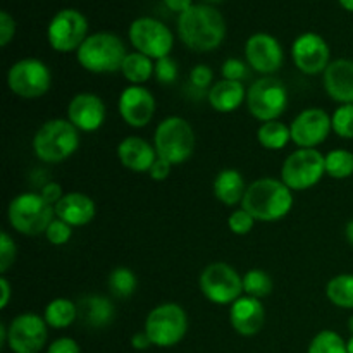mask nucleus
<instances>
[{"instance_id":"423d86ee","label":"nucleus","mask_w":353,"mask_h":353,"mask_svg":"<svg viewBox=\"0 0 353 353\" xmlns=\"http://www.w3.org/2000/svg\"><path fill=\"white\" fill-rule=\"evenodd\" d=\"M154 147L159 157L168 161L169 164H183L195 150V131L183 117L169 116L155 128Z\"/></svg>"},{"instance_id":"c85d7f7f","label":"nucleus","mask_w":353,"mask_h":353,"mask_svg":"<svg viewBox=\"0 0 353 353\" xmlns=\"http://www.w3.org/2000/svg\"><path fill=\"white\" fill-rule=\"evenodd\" d=\"M257 140L268 150H281L292 140L290 128L281 121H268L257 130Z\"/></svg>"},{"instance_id":"49530a36","label":"nucleus","mask_w":353,"mask_h":353,"mask_svg":"<svg viewBox=\"0 0 353 353\" xmlns=\"http://www.w3.org/2000/svg\"><path fill=\"white\" fill-rule=\"evenodd\" d=\"M131 347L134 350H147V348L152 347V341L145 331H140V333H134L133 338H131Z\"/></svg>"},{"instance_id":"f3484780","label":"nucleus","mask_w":353,"mask_h":353,"mask_svg":"<svg viewBox=\"0 0 353 353\" xmlns=\"http://www.w3.org/2000/svg\"><path fill=\"white\" fill-rule=\"evenodd\" d=\"M245 59L254 71L271 76L281 69L285 52L281 43L269 33H255L245 43Z\"/></svg>"},{"instance_id":"c03bdc74","label":"nucleus","mask_w":353,"mask_h":353,"mask_svg":"<svg viewBox=\"0 0 353 353\" xmlns=\"http://www.w3.org/2000/svg\"><path fill=\"white\" fill-rule=\"evenodd\" d=\"M40 195L43 196V199L47 200L50 205L55 207L59 202H61V199L65 195V193H62V186L59 185V183L50 181V183H47V185H43Z\"/></svg>"},{"instance_id":"72a5a7b5","label":"nucleus","mask_w":353,"mask_h":353,"mask_svg":"<svg viewBox=\"0 0 353 353\" xmlns=\"http://www.w3.org/2000/svg\"><path fill=\"white\" fill-rule=\"evenodd\" d=\"M307 353H348L347 341L336 331L324 330L312 338Z\"/></svg>"},{"instance_id":"a18cd8bd","label":"nucleus","mask_w":353,"mask_h":353,"mask_svg":"<svg viewBox=\"0 0 353 353\" xmlns=\"http://www.w3.org/2000/svg\"><path fill=\"white\" fill-rule=\"evenodd\" d=\"M171 168L172 164H169L164 159L157 157V161L154 162V165L150 168L148 174H150V178L154 179V181H164V179H168L169 174H171Z\"/></svg>"},{"instance_id":"6e6d98bb","label":"nucleus","mask_w":353,"mask_h":353,"mask_svg":"<svg viewBox=\"0 0 353 353\" xmlns=\"http://www.w3.org/2000/svg\"><path fill=\"white\" fill-rule=\"evenodd\" d=\"M207 2H223V0H207Z\"/></svg>"},{"instance_id":"9b49d317","label":"nucleus","mask_w":353,"mask_h":353,"mask_svg":"<svg viewBox=\"0 0 353 353\" xmlns=\"http://www.w3.org/2000/svg\"><path fill=\"white\" fill-rule=\"evenodd\" d=\"M52 72L40 59H21L7 72V86L21 99H40L50 90Z\"/></svg>"},{"instance_id":"cd10ccee","label":"nucleus","mask_w":353,"mask_h":353,"mask_svg":"<svg viewBox=\"0 0 353 353\" xmlns=\"http://www.w3.org/2000/svg\"><path fill=\"white\" fill-rule=\"evenodd\" d=\"M43 319L48 327L64 330L78 319V305L69 299H54L45 307Z\"/></svg>"},{"instance_id":"58836bf2","label":"nucleus","mask_w":353,"mask_h":353,"mask_svg":"<svg viewBox=\"0 0 353 353\" xmlns=\"http://www.w3.org/2000/svg\"><path fill=\"white\" fill-rule=\"evenodd\" d=\"M250 65L247 62L240 61L236 57H230L224 61L223 68H221V72H223V79H230V81H241L248 78L250 71H248Z\"/></svg>"},{"instance_id":"ea45409f","label":"nucleus","mask_w":353,"mask_h":353,"mask_svg":"<svg viewBox=\"0 0 353 353\" xmlns=\"http://www.w3.org/2000/svg\"><path fill=\"white\" fill-rule=\"evenodd\" d=\"M155 78L162 85H172L178 79V64L172 57H162L155 61Z\"/></svg>"},{"instance_id":"5701e85b","label":"nucleus","mask_w":353,"mask_h":353,"mask_svg":"<svg viewBox=\"0 0 353 353\" xmlns=\"http://www.w3.org/2000/svg\"><path fill=\"white\" fill-rule=\"evenodd\" d=\"M97 214V205L88 195L79 192H69L55 205V217L68 223L69 226H86L93 221Z\"/></svg>"},{"instance_id":"f257e3e1","label":"nucleus","mask_w":353,"mask_h":353,"mask_svg":"<svg viewBox=\"0 0 353 353\" xmlns=\"http://www.w3.org/2000/svg\"><path fill=\"white\" fill-rule=\"evenodd\" d=\"M178 33L183 43L192 50H216L226 37V21L217 9L199 3L179 14Z\"/></svg>"},{"instance_id":"4be33fe9","label":"nucleus","mask_w":353,"mask_h":353,"mask_svg":"<svg viewBox=\"0 0 353 353\" xmlns=\"http://www.w3.org/2000/svg\"><path fill=\"white\" fill-rule=\"evenodd\" d=\"M117 157L126 169L134 172H148L157 161V152L147 140L140 137H128L117 145Z\"/></svg>"},{"instance_id":"b1692460","label":"nucleus","mask_w":353,"mask_h":353,"mask_svg":"<svg viewBox=\"0 0 353 353\" xmlns=\"http://www.w3.org/2000/svg\"><path fill=\"white\" fill-rule=\"evenodd\" d=\"M210 107L221 114H230L236 110L243 102H247V88L241 81L221 79L216 81L207 92Z\"/></svg>"},{"instance_id":"c9c22d12","label":"nucleus","mask_w":353,"mask_h":353,"mask_svg":"<svg viewBox=\"0 0 353 353\" xmlns=\"http://www.w3.org/2000/svg\"><path fill=\"white\" fill-rule=\"evenodd\" d=\"M72 236V226H69L68 223H64L62 219L55 217L50 223V226L45 231V238H47L48 243H52L54 247H61L65 245Z\"/></svg>"},{"instance_id":"20e7f679","label":"nucleus","mask_w":353,"mask_h":353,"mask_svg":"<svg viewBox=\"0 0 353 353\" xmlns=\"http://www.w3.org/2000/svg\"><path fill=\"white\" fill-rule=\"evenodd\" d=\"M79 147V130L69 119H48L33 137V152L41 162L57 164Z\"/></svg>"},{"instance_id":"1a4fd4ad","label":"nucleus","mask_w":353,"mask_h":353,"mask_svg":"<svg viewBox=\"0 0 353 353\" xmlns=\"http://www.w3.org/2000/svg\"><path fill=\"white\" fill-rule=\"evenodd\" d=\"M247 107L248 112L261 123L278 121L288 107V90L274 76H264L248 88Z\"/></svg>"},{"instance_id":"c756f323","label":"nucleus","mask_w":353,"mask_h":353,"mask_svg":"<svg viewBox=\"0 0 353 353\" xmlns=\"http://www.w3.org/2000/svg\"><path fill=\"white\" fill-rule=\"evenodd\" d=\"M326 296L340 309H353V274H338L326 285Z\"/></svg>"},{"instance_id":"7ed1b4c3","label":"nucleus","mask_w":353,"mask_h":353,"mask_svg":"<svg viewBox=\"0 0 353 353\" xmlns=\"http://www.w3.org/2000/svg\"><path fill=\"white\" fill-rule=\"evenodd\" d=\"M126 55L124 41L117 34L107 33V31L88 34V38L76 52L79 65L95 74L121 71Z\"/></svg>"},{"instance_id":"de8ad7c7","label":"nucleus","mask_w":353,"mask_h":353,"mask_svg":"<svg viewBox=\"0 0 353 353\" xmlns=\"http://www.w3.org/2000/svg\"><path fill=\"white\" fill-rule=\"evenodd\" d=\"M164 3L169 10H172V12L183 14L193 6V0H164Z\"/></svg>"},{"instance_id":"473e14b6","label":"nucleus","mask_w":353,"mask_h":353,"mask_svg":"<svg viewBox=\"0 0 353 353\" xmlns=\"http://www.w3.org/2000/svg\"><path fill=\"white\" fill-rule=\"evenodd\" d=\"M137 285V276L128 268H116L109 274V290L117 299H128V296L133 295Z\"/></svg>"},{"instance_id":"864d4df0","label":"nucleus","mask_w":353,"mask_h":353,"mask_svg":"<svg viewBox=\"0 0 353 353\" xmlns=\"http://www.w3.org/2000/svg\"><path fill=\"white\" fill-rule=\"evenodd\" d=\"M347 348H348V353H353V334L350 336V340L347 341Z\"/></svg>"},{"instance_id":"ddd939ff","label":"nucleus","mask_w":353,"mask_h":353,"mask_svg":"<svg viewBox=\"0 0 353 353\" xmlns=\"http://www.w3.org/2000/svg\"><path fill=\"white\" fill-rule=\"evenodd\" d=\"M47 38L55 52H78L88 38V21L76 9L59 10L48 24Z\"/></svg>"},{"instance_id":"0eeeda50","label":"nucleus","mask_w":353,"mask_h":353,"mask_svg":"<svg viewBox=\"0 0 353 353\" xmlns=\"http://www.w3.org/2000/svg\"><path fill=\"white\" fill-rule=\"evenodd\" d=\"M143 331L154 347H176L188 331V316L178 303H161L148 312Z\"/></svg>"},{"instance_id":"3c124183","label":"nucleus","mask_w":353,"mask_h":353,"mask_svg":"<svg viewBox=\"0 0 353 353\" xmlns=\"http://www.w3.org/2000/svg\"><path fill=\"white\" fill-rule=\"evenodd\" d=\"M0 347H7V326L0 324Z\"/></svg>"},{"instance_id":"a878e982","label":"nucleus","mask_w":353,"mask_h":353,"mask_svg":"<svg viewBox=\"0 0 353 353\" xmlns=\"http://www.w3.org/2000/svg\"><path fill=\"white\" fill-rule=\"evenodd\" d=\"M247 188L243 176L236 169H223L214 179V195L228 207H234L243 202Z\"/></svg>"},{"instance_id":"2f4dec72","label":"nucleus","mask_w":353,"mask_h":353,"mask_svg":"<svg viewBox=\"0 0 353 353\" xmlns=\"http://www.w3.org/2000/svg\"><path fill=\"white\" fill-rule=\"evenodd\" d=\"M243 292L248 296L254 299H264V296L271 295L272 292V279L262 269H250L245 272L243 276Z\"/></svg>"},{"instance_id":"f03ea898","label":"nucleus","mask_w":353,"mask_h":353,"mask_svg":"<svg viewBox=\"0 0 353 353\" xmlns=\"http://www.w3.org/2000/svg\"><path fill=\"white\" fill-rule=\"evenodd\" d=\"M293 207V193L281 179L262 178L250 183L245 192L241 209L255 221L274 223L288 216Z\"/></svg>"},{"instance_id":"6e6552de","label":"nucleus","mask_w":353,"mask_h":353,"mask_svg":"<svg viewBox=\"0 0 353 353\" xmlns=\"http://www.w3.org/2000/svg\"><path fill=\"white\" fill-rule=\"evenodd\" d=\"M326 174V155L317 148H299L285 159L281 168V181L292 192H303L323 179Z\"/></svg>"},{"instance_id":"603ef678","label":"nucleus","mask_w":353,"mask_h":353,"mask_svg":"<svg viewBox=\"0 0 353 353\" xmlns=\"http://www.w3.org/2000/svg\"><path fill=\"white\" fill-rule=\"evenodd\" d=\"M340 2V6L343 7L345 10H348V12H353V0H338Z\"/></svg>"},{"instance_id":"393cba45","label":"nucleus","mask_w":353,"mask_h":353,"mask_svg":"<svg viewBox=\"0 0 353 353\" xmlns=\"http://www.w3.org/2000/svg\"><path fill=\"white\" fill-rule=\"evenodd\" d=\"M114 316H116V307L107 296L88 295L79 300L78 317L85 321L86 326L102 330L112 323Z\"/></svg>"},{"instance_id":"2eb2a0df","label":"nucleus","mask_w":353,"mask_h":353,"mask_svg":"<svg viewBox=\"0 0 353 353\" xmlns=\"http://www.w3.org/2000/svg\"><path fill=\"white\" fill-rule=\"evenodd\" d=\"M331 131V116L319 107L302 110L290 124L292 141L299 148H317L326 141Z\"/></svg>"},{"instance_id":"7c9ffc66","label":"nucleus","mask_w":353,"mask_h":353,"mask_svg":"<svg viewBox=\"0 0 353 353\" xmlns=\"http://www.w3.org/2000/svg\"><path fill=\"white\" fill-rule=\"evenodd\" d=\"M326 174L333 179H347L353 176V154L336 148L326 155Z\"/></svg>"},{"instance_id":"4468645a","label":"nucleus","mask_w":353,"mask_h":353,"mask_svg":"<svg viewBox=\"0 0 353 353\" xmlns=\"http://www.w3.org/2000/svg\"><path fill=\"white\" fill-rule=\"evenodd\" d=\"M47 323L34 312L14 317L7 326V347L12 353H40L48 338Z\"/></svg>"},{"instance_id":"f704fd0d","label":"nucleus","mask_w":353,"mask_h":353,"mask_svg":"<svg viewBox=\"0 0 353 353\" xmlns=\"http://www.w3.org/2000/svg\"><path fill=\"white\" fill-rule=\"evenodd\" d=\"M331 124H333V133L340 138L352 140L353 138V103H343L338 107L331 116Z\"/></svg>"},{"instance_id":"6ab92c4d","label":"nucleus","mask_w":353,"mask_h":353,"mask_svg":"<svg viewBox=\"0 0 353 353\" xmlns=\"http://www.w3.org/2000/svg\"><path fill=\"white\" fill-rule=\"evenodd\" d=\"M105 103L95 93H78L72 97L68 105V119L85 133H92L102 128V124L105 123Z\"/></svg>"},{"instance_id":"09e8293b","label":"nucleus","mask_w":353,"mask_h":353,"mask_svg":"<svg viewBox=\"0 0 353 353\" xmlns=\"http://www.w3.org/2000/svg\"><path fill=\"white\" fill-rule=\"evenodd\" d=\"M0 290H2V300H0V309H6L9 305V300H10V285L7 281L6 276L0 278Z\"/></svg>"},{"instance_id":"9d476101","label":"nucleus","mask_w":353,"mask_h":353,"mask_svg":"<svg viewBox=\"0 0 353 353\" xmlns=\"http://www.w3.org/2000/svg\"><path fill=\"white\" fill-rule=\"evenodd\" d=\"M200 292L216 305H231L243 293V278L226 262L207 265L199 279Z\"/></svg>"},{"instance_id":"5fc2aeb1","label":"nucleus","mask_w":353,"mask_h":353,"mask_svg":"<svg viewBox=\"0 0 353 353\" xmlns=\"http://www.w3.org/2000/svg\"><path fill=\"white\" fill-rule=\"evenodd\" d=\"M348 330H350V333L353 334V316L348 319Z\"/></svg>"},{"instance_id":"4c0bfd02","label":"nucleus","mask_w":353,"mask_h":353,"mask_svg":"<svg viewBox=\"0 0 353 353\" xmlns=\"http://www.w3.org/2000/svg\"><path fill=\"white\" fill-rule=\"evenodd\" d=\"M16 241L10 238L7 231H2V234H0V272L2 274H6L10 265L16 262Z\"/></svg>"},{"instance_id":"39448f33","label":"nucleus","mask_w":353,"mask_h":353,"mask_svg":"<svg viewBox=\"0 0 353 353\" xmlns=\"http://www.w3.org/2000/svg\"><path fill=\"white\" fill-rule=\"evenodd\" d=\"M7 217L14 231L24 236H38L41 233L45 234L55 219V207L40 193H21L10 200Z\"/></svg>"},{"instance_id":"79ce46f5","label":"nucleus","mask_w":353,"mask_h":353,"mask_svg":"<svg viewBox=\"0 0 353 353\" xmlns=\"http://www.w3.org/2000/svg\"><path fill=\"white\" fill-rule=\"evenodd\" d=\"M16 34V21L9 12H0V47H7Z\"/></svg>"},{"instance_id":"e433bc0d","label":"nucleus","mask_w":353,"mask_h":353,"mask_svg":"<svg viewBox=\"0 0 353 353\" xmlns=\"http://www.w3.org/2000/svg\"><path fill=\"white\" fill-rule=\"evenodd\" d=\"M254 224L255 219L245 209H236L228 217V228H230L231 233L238 234V236H245V234L250 233L254 230Z\"/></svg>"},{"instance_id":"412c9836","label":"nucleus","mask_w":353,"mask_h":353,"mask_svg":"<svg viewBox=\"0 0 353 353\" xmlns=\"http://www.w3.org/2000/svg\"><path fill=\"white\" fill-rule=\"evenodd\" d=\"M323 85L327 97L340 105L353 103V61L336 59L331 61L323 72Z\"/></svg>"},{"instance_id":"37998d69","label":"nucleus","mask_w":353,"mask_h":353,"mask_svg":"<svg viewBox=\"0 0 353 353\" xmlns=\"http://www.w3.org/2000/svg\"><path fill=\"white\" fill-rule=\"evenodd\" d=\"M47 353H81V348L76 343V340L69 336H62L52 341Z\"/></svg>"},{"instance_id":"aec40b11","label":"nucleus","mask_w":353,"mask_h":353,"mask_svg":"<svg viewBox=\"0 0 353 353\" xmlns=\"http://www.w3.org/2000/svg\"><path fill=\"white\" fill-rule=\"evenodd\" d=\"M265 321V309L254 296H240L230 305V323L241 336H255L261 333Z\"/></svg>"},{"instance_id":"dca6fc26","label":"nucleus","mask_w":353,"mask_h":353,"mask_svg":"<svg viewBox=\"0 0 353 353\" xmlns=\"http://www.w3.org/2000/svg\"><path fill=\"white\" fill-rule=\"evenodd\" d=\"M292 57L299 71L303 74H319L331 64V48L321 34L303 33L292 45Z\"/></svg>"},{"instance_id":"8fccbe9b","label":"nucleus","mask_w":353,"mask_h":353,"mask_svg":"<svg viewBox=\"0 0 353 353\" xmlns=\"http://www.w3.org/2000/svg\"><path fill=\"white\" fill-rule=\"evenodd\" d=\"M345 238H347L348 245L353 248V219H350L345 226Z\"/></svg>"},{"instance_id":"a211bd4d","label":"nucleus","mask_w":353,"mask_h":353,"mask_svg":"<svg viewBox=\"0 0 353 353\" xmlns=\"http://www.w3.org/2000/svg\"><path fill=\"white\" fill-rule=\"evenodd\" d=\"M117 109L128 126L145 128L154 119L155 99L143 85H130L121 92Z\"/></svg>"},{"instance_id":"bb28decb","label":"nucleus","mask_w":353,"mask_h":353,"mask_svg":"<svg viewBox=\"0 0 353 353\" xmlns=\"http://www.w3.org/2000/svg\"><path fill=\"white\" fill-rule=\"evenodd\" d=\"M121 72L130 85H145L155 74V62L140 52H131L124 59Z\"/></svg>"},{"instance_id":"f8f14e48","label":"nucleus","mask_w":353,"mask_h":353,"mask_svg":"<svg viewBox=\"0 0 353 353\" xmlns=\"http://www.w3.org/2000/svg\"><path fill=\"white\" fill-rule=\"evenodd\" d=\"M128 37L137 52L154 59V61L168 57L174 45V37H172L171 30L162 21L147 16L138 17L131 23Z\"/></svg>"},{"instance_id":"a19ab883","label":"nucleus","mask_w":353,"mask_h":353,"mask_svg":"<svg viewBox=\"0 0 353 353\" xmlns=\"http://www.w3.org/2000/svg\"><path fill=\"white\" fill-rule=\"evenodd\" d=\"M214 71L209 68L207 64H199L195 65V68L192 69V72H190V83L193 85V88L200 90V92H203V90L209 88L214 85Z\"/></svg>"}]
</instances>
